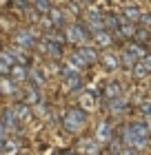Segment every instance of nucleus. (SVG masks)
<instances>
[{"instance_id": "obj_1", "label": "nucleus", "mask_w": 151, "mask_h": 155, "mask_svg": "<svg viewBox=\"0 0 151 155\" xmlns=\"http://www.w3.org/2000/svg\"><path fill=\"white\" fill-rule=\"evenodd\" d=\"M149 137H151V131L145 122L125 124L120 129V142L127 149H133V151H145L149 146Z\"/></svg>"}, {"instance_id": "obj_2", "label": "nucleus", "mask_w": 151, "mask_h": 155, "mask_svg": "<svg viewBox=\"0 0 151 155\" xmlns=\"http://www.w3.org/2000/svg\"><path fill=\"white\" fill-rule=\"evenodd\" d=\"M67 60H71V62H74V64L84 73V69H89V67H93V64H98V62H100V53H98L96 47L82 45V47H78Z\"/></svg>"}, {"instance_id": "obj_3", "label": "nucleus", "mask_w": 151, "mask_h": 155, "mask_svg": "<svg viewBox=\"0 0 151 155\" xmlns=\"http://www.w3.org/2000/svg\"><path fill=\"white\" fill-rule=\"evenodd\" d=\"M62 126H64V131L67 133H80L84 126H87V111L80 109V107H71L64 111V115H62Z\"/></svg>"}, {"instance_id": "obj_4", "label": "nucleus", "mask_w": 151, "mask_h": 155, "mask_svg": "<svg viewBox=\"0 0 151 155\" xmlns=\"http://www.w3.org/2000/svg\"><path fill=\"white\" fill-rule=\"evenodd\" d=\"M11 38H13V45L20 47L22 51H36V45H38V31H31L29 27H25V29H16L11 33Z\"/></svg>"}, {"instance_id": "obj_5", "label": "nucleus", "mask_w": 151, "mask_h": 155, "mask_svg": "<svg viewBox=\"0 0 151 155\" xmlns=\"http://www.w3.org/2000/svg\"><path fill=\"white\" fill-rule=\"evenodd\" d=\"M64 36H67V40L71 45H76V47L89 45V40H91V33L87 31L84 22H69L64 27Z\"/></svg>"}, {"instance_id": "obj_6", "label": "nucleus", "mask_w": 151, "mask_h": 155, "mask_svg": "<svg viewBox=\"0 0 151 155\" xmlns=\"http://www.w3.org/2000/svg\"><path fill=\"white\" fill-rule=\"evenodd\" d=\"M78 102H80V109H84V111H98L100 102H102V95H100L98 91H93V89H87V91L80 93Z\"/></svg>"}, {"instance_id": "obj_7", "label": "nucleus", "mask_w": 151, "mask_h": 155, "mask_svg": "<svg viewBox=\"0 0 151 155\" xmlns=\"http://www.w3.org/2000/svg\"><path fill=\"white\" fill-rule=\"evenodd\" d=\"M100 151H102V144L96 137H84L78 142V153L80 155H100Z\"/></svg>"}, {"instance_id": "obj_8", "label": "nucleus", "mask_w": 151, "mask_h": 155, "mask_svg": "<svg viewBox=\"0 0 151 155\" xmlns=\"http://www.w3.org/2000/svg\"><path fill=\"white\" fill-rule=\"evenodd\" d=\"M49 20L53 22L56 29H62V27H67L69 25V13L64 7H51V11H49Z\"/></svg>"}, {"instance_id": "obj_9", "label": "nucleus", "mask_w": 151, "mask_h": 155, "mask_svg": "<svg viewBox=\"0 0 151 155\" xmlns=\"http://www.w3.org/2000/svg\"><path fill=\"white\" fill-rule=\"evenodd\" d=\"M0 95H7V97H20V84L13 82L9 75L0 78Z\"/></svg>"}, {"instance_id": "obj_10", "label": "nucleus", "mask_w": 151, "mask_h": 155, "mask_svg": "<svg viewBox=\"0 0 151 155\" xmlns=\"http://www.w3.org/2000/svg\"><path fill=\"white\" fill-rule=\"evenodd\" d=\"M93 137H96L102 146H107V144L113 140V126H111L109 122H100V124L96 126V133H93Z\"/></svg>"}, {"instance_id": "obj_11", "label": "nucleus", "mask_w": 151, "mask_h": 155, "mask_svg": "<svg viewBox=\"0 0 151 155\" xmlns=\"http://www.w3.org/2000/svg\"><path fill=\"white\" fill-rule=\"evenodd\" d=\"M91 42H93V47H96V49H111L113 42H116V38H113L107 29H102V31H98V33H93V36H91Z\"/></svg>"}, {"instance_id": "obj_12", "label": "nucleus", "mask_w": 151, "mask_h": 155, "mask_svg": "<svg viewBox=\"0 0 151 155\" xmlns=\"http://www.w3.org/2000/svg\"><path fill=\"white\" fill-rule=\"evenodd\" d=\"M100 64H102V67H105L109 73L118 71V69L122 67V64H120V53H111V51L100 53Z\"/></svg>"}, {"instance_id": "obj_13", "label": "nucleus", "mask_w": 151, "mask_h": 155, "mask_svg": "<svg viewBox=\"0 0 151 155\" xmlns=\"http://www.w3.org/2000/svg\"><path fill=\"white\" fill-rule=\"evenodd\" d=\"M20 100H22L25 104H29V107H36L40 100H42V93L38 87H33V84L29 82V87H27L25 91H20Z\"/></svg>"}, {"instance_id": "obj_14", "label": "nucleus", "mask_w": 151, "mask_h": 155, "mask_svg": "<svg viewBox=\"0 0 151 155\" xmlns=\"http://www.w3.org/2000/svg\"><path fill=\"white\" fill-rule=\"evenodd\" d=\"M102 97H105V102L116 100V97H122V84L118 80H109L102 87Z\"/></svg>"}, {"instance_id": "obj_15", "label": "nucleus", "mask_w": 151, "mask_h": 155, "mask_svg": "<svg viewBox=\"0 0 151 155\" xmlns=\"http://www.w3.org/2000/svg\"><path fill=\"white\" fill-rule=\"evenodd\" d=\"M0 120H2V124H5L7 133L18 131L20 122H18V117H16V111H13V107H11V109H5V111H2V115H0Z\"/></svg>"}, {"instance_id": "obj_16", "label": "nucleus", "mask_w": 151, "mask_h": 155, "mask_svg": "<svg viewBox=\"0 0 151 155\" xmlns=\"http://www.w3.org/2000/svg\"><path fill=\"white\" fill-rule=\"evenodd\" d=\"M131 73H133V78H147L151 73V53H147L142 60L136 62V67L131 69Z\"/></svg>"}, {"instance_id": "obj_17", "label": "nucleus", "mask_w": 151, "mask_h": 155, "mask_svg": "<svg viewBox=\"0 0 151 155\" xmlns=\"http://www.w3.org/2000/svg\"><path fill=\"white\" fill-rule=\"evenodd\" d=\"M9 78L13 82H18V84H25V82H29V67H22V64H13L11 67V73Z\"/></svg>"}, {"instance_id": "obj_18", "label": "nucleus", "mask_w": 151, "mask_h": 155, "mask_svg": "<svg viewBox=\"0 0 151 155\" xmlns=\"http://www.w3.org/2000/svg\"><path fill=\"white\" fill-rule=\"evenodd\" d=\"M62 89H64V93H78V91H82V75H69V78H64Z\"/></svg>"}, {"instance_id": "obj_19", "label": "nucleus", "mask_w": 151, "mask_h": 155, "mask_svg": "<svg viewBox=\"0 0 151 155\" xmlns=\"http://www.w3.org/2000/svg\"><path fill=\"white\" fill-rule=\"evenodd\" d=\"M13 111H16V117H18V122H20V124L29 122L31 115H33V109L29 107V104H25V102H18L16 107H13Z\"/></svg>"}, {"instance_id": "obj_20", "label": "nucleus", "mask_w": 151, "mask_h": 155, "mask_svg": "<svg viewBox=\"0 0 151 155\" xmlns=\"http://www.w3.org/2000/svg\"><path fill=\"white\" fill-rule=\"evenodd\" d=\"M125 49L133 55L136 60H142V58L147 55V47H145V45H140V42H136V40H129L127 45H125Z\"/></svg>"}, {"instance_id": "obj_21", "label": "nucleus", "mask_w": 151, "mask_h": 155, "mask_svg": "<svg viewBox=\"0 0 151 155\" xmlns=\"http://www.w3.org/2000/svg\"><path fill=\"white\" fill-rule=\"evenodd\" d=\"M29 82L33 84V87H38V89H42L47 84V73L42 71V69H29Z\"/></svg>"}, {"instance_id": "obj_22", "label": "nucleus", "mask_w": 151, "mask_h": 155, "mask_svg": "<svg viewBox=\"0 0 151 155\" xmlns=\"http://www.w3.org/2000/svg\"><path fill=\"white\" fill-rule=\"evenodd\" d=\"M107 109H109V113L111 115H122L127 111V100H122V97H116V100H109L107 102Z\"/></svg>"}, {"instance_id": "obj_23", "label": "nucleus", "mask_w": 151, "mask_h": 155, "mask_svg": "<svg viewBox=\"0 0 151 155\" xmlns=\"http://www.w3.org/2000/svg\"><path fill=\"white\" fill-rule=\"evenodd\" d=\"M140 16H142V11L138 9V7H133V5H129L122 9V16L120 18H125L127 22H133V25H138L140 22Z\"/></svg>"}, {"instance_id": "obj_24", "label": "nucleus", "mask_w": 151, "mask_h": 155, "mask_svg": "<svg viewBox=\"0 0 151 155\" xmlns=\"http://www.w3.org/2000/svg\"><path fill=\"white\" fill-rule=\"evenodd\" d=\"M31 7L40 16H49V11H51L53 5H51V0H31Z\"/></svg>"}, {"instance_id": "obj_25", "label": "nucleus", "mask_w": 151, "mask_h": 155, "mask_svg": "<svg viewBox=\"0 0 151 155\" xmlns=\"http://www.w3.org/2000/svg\"><path fill=\"white\" fill-rule=\"evenodd\" d=\"M33 109V113L38 115V117H42V120H49V115H51V107L45 102V100H40L36 107H31Z\"/></svg>"}, {"instance_id": "obj_26", "label": "nucleus", "mask_w": 151, "mask_h": 155, "mask_svg": "<svg viewBox=\"0 0 151 155\" xmlns=\"http://www.w3.org/2000/svg\"><path fill=\"white\" fill-rule=\"evenodd\" d=\"M136 62H138V60H136L133 55L127 51V49H122V53H120V64L125 67V69H129V71H131V69L136 67Z\"/></svg>"}, {"instance_id": "obj_27", "label": "nucleus", "mask_w": 151, "mask_h": 155, "mask_svg": "<svg viewBox=\"0 0 151 155\" xmlns=\"http://www.w3.org/2000/svg\"><path fill=\"white\" fill-rule=\"evenodd\" d=\"M0 29L7 31V33H13V31H16V20H13V18L0 16Z\"/></svg>"}, {"instance_id": "obj_28", "label": "nucleus", "mask_w": 151, "mask_h": 155, "mask_svg": "<svg viewBox=\"0 0 151 155\" xmlns=\"http://www.w3.org/2000/svg\"><path fill=\"white\" fill-rule=\"evenodd\" d=\"M64 9H67V13H69V18H78V16H80V13L84 11V9H82V7L78 5V2H74V0H69V2H67V7H64Z\"/></svg>"}, {"instance_id": "obj_29", "label": "nucleus", "mask_w": 151, "mask_h": 155, "mask_svg": "<svg viewBox=\"0 0 151 155\" xmlns=\"http://www.w3.org/2000/svg\"><path fill=\"white\" fill-rule=\"evenodd\" d=\"M138 27H142V29L151 31V13H142V16H140V22H138Z\"/></svg>"}, {"instance_id": "obj_30", "label": "nucleus", "mask_w": 151, "mask_h": 155, "mask_svg": "<svg viewBox=\"0 0 151 155\" xmlns=\"http://www.w3.org/2000/svg\"><path fill=\"white\" fill-rule=\"evenodd\" d=\"M16 142H5V146H2V151L0 153H7V155H16Z\"/></svg>"}, {"instance_id": "obj_31", "label": "nucleus", "mask_w": 151, "mask_h": 155, "mask_svg": "<svg viewBox=\"0 0 151 155\" xmlns=\"http://www.w3.org/2000/svg\"><path fill=\"white\" fill-rule=\"evenodd\" d=\"M142 115H145V120H151V100H147V102H142Z\"/></svg>"}, {"instance_id": "obj_32", "label": "nucleus", "mask_w": 151, "mask_h": 155, "mask_svg": "<svg viewBox=\"0 0 151 155\" xmlns=\"http://www.w3.org/2000/svg\"><path fill=\"white\" fill-rule=\"evenodd\" d=\"M7 142V129H5V124H2V120H0V151H2V146Z\"/></svg>"}, {"instance_id": "obj_33", "label": "nucleus", "mask_w": 151, "mask_h": 155, "mask_svg": "<svg viewBox=\"0 0 151 155\" xmlns=\"http://www.w3.org/2000/svg\"><path fill=\"white\" fill-rule=\"evenodd\" d=\"M9 73H11V67L5 64V62H0V78H5V75H9Z\"/></svg>"}, {"instance_id": "obj_34", "label": "nucleus", "mask_w": 151, "mask_h": 155, "mask_svg": "<svg viewBox=\"0 0 151 155\" xmlns=\"http://www.w3.org/2000/svg\"><path fill=\"white\" fill-rule=\"evenodd\" d=\"M74 2H78V5L82 7V9H87V7H91L93 2H96V0H74Z\"/></svg>"}, {"instance_id": "obj_35", "label": "nucleus", "mask_w": 151, "mask_h": 155, "mask_svg": "<svg viewBox=\"0 0 151 155\" xmlns=\"http://www.w3.org/2000/svg\"><path fill=\"white\" fill-rule=\"evenodd\" d=\"M62 155H80L78 151H67V153H62Z\"/></svg>"}, {"instance_id": "obj_36", "label": "nucleus", "mask_w": 151, "mask_h": 155, "mask_svg": "<svg viewBox=\"0 0 151 155\" xmlns=\"http://www.w3.org/2000/svg\"><path fill=\"white\" fill-rule=\"evenodd\" d=\"M149 87H151V80H149Z\"/></svg>"}]
</instances>
